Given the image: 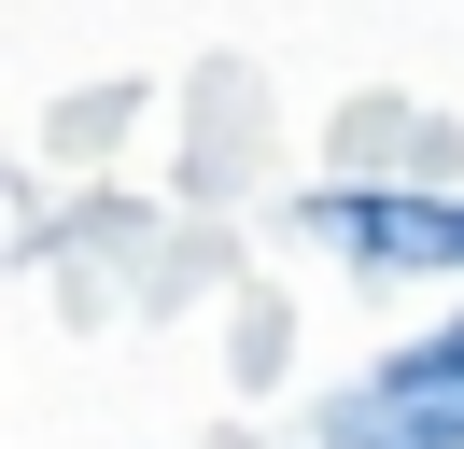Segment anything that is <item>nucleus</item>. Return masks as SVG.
I'll return each instance as SVG.
<instances>
[{
  "mask_svg": "<svg viewBox=\"0 0 464 449\" xmlns=\"http://www.w3.org/2000/svg\"><path fill=\"white\" fill-rule=\"evenodd\" d=\"M338 449H464V323L422 337V351H394L366 393H352Z\"/></svg>",
  "mask_w": 464,
  "mask_h": 449,
  "instance_id": "f257e3e1",
  "label": "nucleus"
},
{
  "mask_svg": "<svg viewBox=\"0 0 464 449\" xmlns=\"http://www.w3.org/2000/svg\"><path fill=\"white\" fill-rule=\"evenodd\" d=\"M338 239L380 267H436V253H464V196H338Z\"/></svg>",
  "mask_w": 464,
  "mask_h": 449,
  "instance_id": "f03ea898",
  "label": "nucleus"
}]
</instances>
